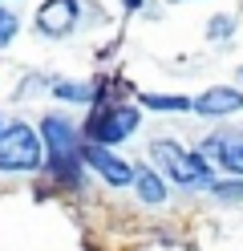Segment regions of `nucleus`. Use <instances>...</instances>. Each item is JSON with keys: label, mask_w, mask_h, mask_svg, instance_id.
<instances>
[{"label": "nucleus", "mask_w": 243, "mask_h": 251, "mask_svg": "<svg viewBox=\"0 0 243 251\" xmlns=\"http://www.w3.org/2000/svg\"><path fill=\"white\" fill-rule=\"evenodd\" d=\"M45 166L41 134L28 122H8L0 130V175H32Z\"/></svg>", "instance_id": "3"}, {"label": "nucleus", "mask_w": 243, "mask_h": 251, "mask_svg": "<svg viewBox=\"0 0 243 251\" xmlns=\"http://www.w3.org/2000/svg\"><path fill=\"white\" fill-rule=\"evenodd\" d=\"M53 98H61V101H97V89L89 81H53Z\"/></svg>", "instance_id": "10"}, {"label": "nucleus", "mask_w": 243, "mask_h": 251, "mask_svg": "<svg viewBox=\"0 0 243 251\" xmlns=\"http://www.w3.org/2000/svg\"><path fill=\"white\" fill-rule=\"evenodd\" d=\"M81 21V0H41V8H37V17H32V25H37V33L41 37H69L73 28Z\"/></svg>", "instance_id": "5"}, {"label": "nucleus", "mask_w": 243, "mask_h": 251, "mask_svg": "<svg viewBox=\"0 0 243 251\" xmlns=\"http://www.w3.org/2000/svg\"><path fill=\"white\" fill-rule=\"evenodd\" d=\"M0 8H4V0H0Z\"/></svg>", "instance_id": "17"}, {"label": "nucleus", "mask_w": 243, "mask_h": 251, "mask_svg": "<svg viewBox=\"0 0 243 251\" xmlns=\"http://www.w3.org/2000/svg\"><path fill=\"white\" fill-rule=\"evenodd\" d=\"M81 166H89L93 175H102V182H109V186H130L134 182V166H130L122 154L106 150V146L81 142Z\"/></svg>", "instance_id": "6"}, {"label": "nucleus", "mask_w": 243, "mask_h": 251, "mask_svg": "<svg viewBox=\"0 0 243 251\" xmlns=\"http://www.w3.org/2000/svg\"><path fill=\"white\" fill-rule=\"evenodd\" d=\"M41 146H45V166L53 170V178L77 186L81 182V126H73L65 114H49L41 118Z\"/></svg>", "instance_id": "1"}, {"label": "nucleus", "mask_w": 243, "mask_h": 251, "mask_svg": "<svg viewBox=\"0 0 243 251\" xmlns=\"http://www.w3.org/2000/svg\"><path fill=\"white\" fill-rule=\"evenodd\" d=\"M134 195L142 202H150V207H158V202H166V178L154 166H138L134 170Z\"/></svg>", "instance_id": "9"}, {"label": "nucleus", "mask_w": 243, "mask_h": 251, "mask_svg": "<svg viewBox=\"0 0 243 251\" xmlns=\"http://www.w3.org/2000/svg\"><path fill=\"white\" fill-rule=\"evenodd\" d=\"M0 130H4V118H0Z\"/></svg>", "instance_id": "15"}, {"label": "nucleus", "mask_w": 243, "mask_h": 251, "mask_svg": "<svg viewBox=\"0 0 243 251\" xmlns=\"http://www.w3.org/2000/svg\"><path fill=\"white\" fill-rule=\"evenodd\" d=\"M211 195H219V199H243V178H223V182H211Z\"/></svg>", "instance_id": "13"}, {"label": "nucleus", "mask_w": 243, "mask_h": 251, "mask_svg": "<svg viewBox=\"0 0 243 251\" xmlns=\"http://www.w3.org/2000/svg\"><path fill=\"white\" fill-rule=\"evenodd\" d=\"M150 158L158 162V175L170 178L178 186H211L215 178H211V166L199 158L194 150L170 142V138H158V142H150Z\"/></svg>", "instance_id": "4"}, {"label": "nucleus", "mask_w": 243, "mask_h": 251, "mask_svg": "<svg viewBox=\"0 0 243 251\" xmlns=\"http://www.w3.org/2000/svg\"><path fill=\"white\" fill-rule=\"evenodd\" d=\"M239 77H243V65H239Z\"/></svg>", "instance_id": "16"}, {"label": "nucleus", "mask_w": 243, "mask_h": 251, "mask_svg": "<svg viewBox=\"0 0 243 251\" xmlns=\"http://www.w3.org/2000/svg\"><path fill=\"white\" fill-rule=\"evenodd\" d=\"M21 33V17H16L12 8H0V49H8Z\"/></svg>", "instance_id": "12"}, {"label": "nucleus", "mask_w": 243, "mask_h": 251, "mask_svg": "<svg viewBox=\"0 0 243 251\" xmlns=\"http://www.w3.org/2000/svg\"><path fill=\"white\" fill-rule=\"evenodd\" d=\"M138 101H142L146 109H170V114L190 109V98H183V93H142Z\"/></svg>", "instance_id": "11"}, {"label": "nucleus", "mask_w": 243, "mask_h": 251, "mask_svg": "<svg viewBox=\"0 0 243 251\" xmlns=\"http://www.w3.org/2000/svg\"><path fill=\"white\" fill-rule=\"evenodd\" d=\"M199 158L211 166V162H219L223 170H231L235 178H243V138L231 134V130H219V134H211L207 142L199 146Z\"/></svg>", "instance_id": "7"}, {"label": "nucleus", "mask_w": 243, "mask_h": 251, "mask_svg": "<svg viewBox=\"0 0 243 251\" xmlns=\"http://www.w3.org/2000/svg\"><path fill=\"white\" fill-rule=\"evenodd\" d=\"M138 126H142L138 105H126V101H97L93 114H89V122L81 126V142L113 150L118 142H126Z\"/></svg>", "instance_id": "2"}, {"label": "nucleus", "mask_w": 243, "mask_h": 251, "mask_svg": "<svg viewBox=\"0 0 243 251\" xmlns=\"http://www.w3.org/2000/svg\"><path fill=\"white\" fill-rule=\"evenodd\" d=\"M142 4H146V0H122V8H126V12H138Z\"/></svg>", "instance_id": "14"}, {"label": "nucleus", "mask_w": 243, "mask_h": 251, "mask_svg": "<svg viewBox=\"0 0 243 251\" xmlns=\"http://www.w3.org/2000/svg\"><path fill=\"white\" fill-rule=\"evenodd\" d=\"M190 109L199 118H227V114H239L243 109V93L235 85H211L199 98H190Z\"/></svg>", "instance_id": "8"}]
</instances>
